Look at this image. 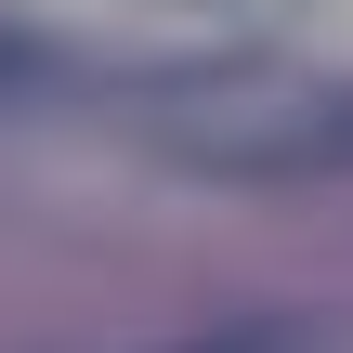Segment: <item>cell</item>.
<instances>
[{"label": "cell", "mask_w": 353, "mask_h": 353, "mask_svg": "<svg viewBox=\"0 0 353 353\" xmlns=\"http://www.w3.org/2000/svg\"><path fill=\"white\" fill-rule=\"evenodd\" d=\"M170 170L210 183H353V79H288V65H223L144 105Z\"/></svg>", "instance_id": "cell-1"}, {"label": "cell", "mask_w": 353, "mask_h": 353, "mask_svg": "<svg viewBox=\"0 0 353 353\" xmlns=\"http://www.w3.org/2000/svg\"><path fill=\"white\" fill-rule=\"evenodd\" d=\"M157 353H314V327H288V314H223V327H183V341Z\"/></svg>", "instance_id": "cell-2"}, {"label": "cell", "mask_w": 353, "mask_h": 353, "mask_svg": "<svg viewBox=\"0 0 353 353\" xmlns=\"http://www.w3.org/2000/svg\"><path fill=\"white\" fill-rule=\"evenodd\" d=\"M39 79H52V52H39L26 26H0V92H39Z\"/></svg>", "instance_id": "cell-3"}]
</instances>
